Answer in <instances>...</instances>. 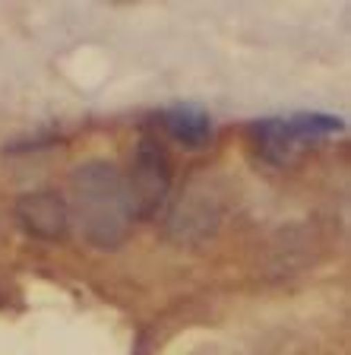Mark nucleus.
Instances as JSON below:
<instances>
[{"label":"nucleus","instance_id":"obj_3","mask_svg":"<svg viewBox=\"0 0 351 355\" xmlns=\"http://www.w3.org/2000/svg\"><path fill=\"white\" fill-rule=\"evenodd\" d=\"M225 216V200L213 178H193V184L177 197L168 213V238L177 244H199L213 238Z\"/></svg>","mask_w":351,"mask_h":355},{"label":"nucleus","instance_id":"obj_5","mask_svg":"<svg viewBox=\"0 0 351 355\" xmlns=\"http://www.w3.org/2000/svg\"><path fill=\"white\" fill-rule=\"evenodd\" d=\"M155 121L165 127V133H168L171 140L187 149H203V146H209L215 137L213 114L193 102L168 105V108H161L159 114H155Z\"/></svg>","mask_w":351,"mask_h":355},{"label":"nucleus","instance_id":"obj_7","mask_svg":"<svg viewBox=\"0 0 351 355\" xmlns=\"http://www.w3.org/2000/svg\"><path fill=\"white\" fill-rule=\"evenodd\" d=\"M288 127L300 146H314L320 140L339 137L345 130V121L336 114H323V111H298V114H288Z\"/></svg>","mask_w":351,"mask_h":355},{"label":"nucleus","instance_id":"obj_1","mask_svg":"<svg viewBox=\"0 0 351 355\" xmlns=\"http://www.w3.org/2000/svg\"><path fill=\"white\" fill-rule=\"evenodd\" d=\"M73 207L70 219H76L82 238L102 251H114L127 241L133 222V203L127 193L124 171L105 159H89L70 175Z\"/></svg>","mask_w":351,"mask_h":355},{"label":"nucleus","instance_id":"obj_6","mask_svg":"<svg viewBox=\"0 0 351 355\" xmlns=\"http://www.w3.org/2000/svg\"><path fill=\"white\" fill-rule=\"evenodd\" d=\"M250 143H253L256 155L269 165H288L294 155L300 153V143L294 140L288 118H263L250 124Z\"/></svg>","mask_w":351,"mask_h":355},{"label":"nucleus","instance_id":"obj_2","mask_svg":"<svg viewBox=\"0 0 351 355\" xmlns=\"http://www.w3.org/2000/svg\"><path fill=\"white\" fill-rule=\"evenodd\" d=\"M171 178H174V171H171V155L165 149V143L152 133H143L136 149H133L130 171L124 175L136 219L159 216V209L168 203Z\"/></svg>","mask_w":351,"mask_h":355},{"label":"nucleus","instance_id":"obj_4","mask_svg":"<svg viewBox=\"0 0 351 355\" xmlns=\"http://www.w3.org/2000/svg\"><path fill=\"white\" fill-rule=\"evenodd\" d=\"M16 222L19 229L42 241H64L70 232V207L54 191H32L16 200Z\"/></svg>","mask_w":351,"mask_h":355}]
</instances>
